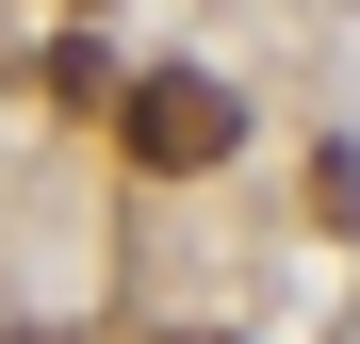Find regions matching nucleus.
Wrapping results in <instances>:
<instances>
[{
  "label": "nucleus",
  "instance_id": "7ed1b4c3",
  "mask_svg": "<svg viewBox=\"0 0 360 344\" xmlns=\"http://www.w3.org/2000/svg\"><path fill=\"white\" fill-rule=\"evenodd\" d=\"M164 344H229V328H164Z\"/></svg>",
  "mask_w": 360,
  "mask_h": 344
},
{
  "label": "nucleus",
  "instance_id": "20e7f679",
  "mask_svg": "<svg viewBox=\"0 0 360 344\" xmlns=\"http://www.w3.org/2000/svg\"><path fill=\"white\" fill-rule=\"evenodd\" d=\"M0 344H49V328H0Z\"/></svg>",
  "mask_w": 360,
  "mask_h": 344
},
{
  "label": "nucleus",
  "instance_id": "f257e3e1",
  "mask_svg": "<svg viewBox=\"0 0 360 344\" xmlns=\"http://www.w3.org/2000/svg\"><path fill=\"white\" fill-rule=\"evenodd\" d=\"M115 132H131V164H148V181H197V164H229V148H246V98H229L213 66H148L131 98H115Z\"/></svg>",
  "mask_w": 360,
  "mask_h": 344
},
{
  "label": "nucleus",
  "instance_id": "f03ea898",
  "mask_svg": "<svg viewBox=\"0 0 360 344\" xmlns=\"http://www.w3.org/2000/svg\"><path fill=\"white\" fill-rule=\"evenodd\" d=\"M17 98H49V115H98V49H82V33H49L33 66H17Z\"/></svg>",
  "mask_w": 360,
  "mask_h": 344
},
{
  "label": "nucleus",
  "instance_id": "39448f33",
  "mask_svg": "<svg viewBox=\"0 0 360 344\" xmlns=\"http://www.w3.org/2000/svg\"><path fill=\"white\" fill-rule=\"evenodd\" d=\"M66 17H98V0H66Z\"/></svg>",
  "mask_w": 360,
  "mask_h": 344
}]
</instances>
